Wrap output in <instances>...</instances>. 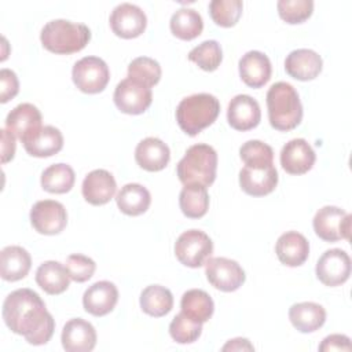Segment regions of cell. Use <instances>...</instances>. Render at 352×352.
<instances>
[{"mask_svg":"<svg viewBox=\"0 0 352 352\" xmlns=\"http://www.w3.org/2000/svg\"><path fill=\"white\" fill-rule=\"evenodd\" d=\"M6 326L15 334L23 336L32 345L47 344L55 330V320L47 311L41 297L32 289L11 292L1 311Z\"/></svg>","mask_w":352,"mask_h":352,"instance_id":"obj_1","label":"cell"},{"mask_svg":"<svg viewBox=\"0 0 352 352\" xmlns=\"http://www.w3.org/2000/svg\"><path fill=\"white\" fill-rule=\"evenodd\" d=\"M268 120L276 131H292L302 120V104L296 88L285 81L272 84L267 92Z\"/></svg>","mask_w":352,"mask_h":352,"instance_id":"obj_2","label":"cell"},{"mask_svg":"<svg viewBox=\"0 0 352 352\" xmlns=\"http://www.w3.org/2000/svg\"><path fill=\"white\" fill-rule=\"evenodd\" d=\"M45 50L59 55L81 51L91 40V30L84 23L67 19H54L44 25L40 33Z\"/></svg>","mask_w":352,"mask_h":352,"instance_id":"obj_3","label":"cell"},{"mask_svg":"<svg viewBox=\"0 0 352 352\" xmlns=\"http://www.w3.org/2000/svg\"><path fill=\"white\" fill-rule=\"evenodd\" d=\"M217 153L205 143H198L187 148L179 161L176 172L184 186L209 187L216 179Z\"/></svg>","mask_w":352,"mask_h":352,"instance_id":"obj_4","label":"cell"},{"mask_svg":"<svg viewBox=\"0 0 352 352\" xmlns=\"http://www.w3.org/2000/svg\"><path fill=\"white\" fill-rule=\"evenodd\" d=\"M220 113V102L210 94H194L179 103L176 121L183 132L190 136L198 135L212 125Z\"/></svg>","mask_w":352,"mask_h":352,"instance_id":"obj_5","label":"cell"},{"mask_svg":"<svg viewBox=\"0 0 352 352\" xmlns=\"http://www.w3.org/2000/svg\"><path fill=\"white\" fill-rule=\"evenodd\" d=\"M213 253V242L204 231L188 230L179 235L175 243L176 258L186 267L204 265Z\"/></svg>","mask_w":352,"mask_h":352,"instance_id":"obj_6","label":"cell"},{"mask_svg":"<svg viewBox=\"0 0 352 352\" xmlns=\"http://www.w3.org/2000/svg\"><path fill=\"white\" fill-rule=\"evenodd\" d=\"M72 78L81 92L98 94L106 88L110 80V70L102 58L84 56L74 63Z\"/></svg>","mask_w":352,"mask_h":352,"instance_id":"obj_7","label":"cell"},{"mask_svg":"<svg viewBox=\"0 0 352 352\" xmlns=\"http://www.w3.org/2000/svg\"><path fill=\"white\" fill-rule=\"evenodd\" d=\"M351 214L338 206H323L314 217L315 234L326 241L336 242L340 239H349L351 234Z\"/></svg>","mask_w":352,"mask_h":352,"instance_id":"obj_8","label":"cell"},{"mask_svg":"<svg viewBox=\"0 0 352 352\" xmlns=\"http://www.w3.org/2000/svg\"><path fill=\"white\" fill-rule=\"evenodd\" d=\"M113 99L120 111L136 116L144 113L150 107L153 92L150 87L126 77L117 84Z\"/></svg>","mask_w":352,"mask_h":352,"instance_id":"obj_9","label":"cell"},{"mask_svg":"<svg viewBox=\"0 0 352 352\" xmlns=\"http://www.w3.org/2000/svg\"><path fill=\"white\" fill-rule=\"evenodd\" d=\"M205 274L209 283L221 292H235L246 279L242 267L227 257H209L205 263Z\"/></svg>","mask_w":352,"mask_h":352,"instance_id":"obj_10","label":"cell"},{"mask_svg":"<svg viewBox=\"0 0 352 352\" xmlns=\"http://www.w3.org/2000/svg\"><path fill=\"white\" fill-rule=\"evenodd\" d=\"M30 223L38 234L55 235L65 230L67 224V212L58 201H37L30 209Z\"/></svg>","mask_w":352,"mask_h":352,"instance_id":"obj_11","label":"cell"},{"mask_svg":"<svg viewBox=\"0 0 352 352\" xmlns=\"http://www.w3.org/2000/svg\"><path fill=\"white\" fill-rule=\"evenodd\" d=\"M318 279L329 287L345 283L351 275V258L341 249L326 250L318 260L315 268Z\"/></svg>","mask_w":352,"mask_h":352,"instance_id":"obj_12","label":"cell"},{"mask_svg":"<svg viewBox=\"0 0 352 352\" xmlns=\"http://www.w3.org/2000/svg\"><path fill=\"white\" fill-rule=\"evenodd\" d=\"M146 25V14L136 4L121 3L111 11L110 28L118 37L135 38L144 32Z\"/></svg>","mask_w":352,"mask_h":352,"instance_id":"obj_13","label":"cell"},{"mask_svg":"<svg viewBox=\"0 0 352 352\" xmlns=\"http://www.w3.org/2000/svg\"><path fill=\"white\" fill-rule=\"evenodd\" d=\"M316 160L314 148L305 139H292L280 151V165L290 175H304L312 169Z\"/></svg>","mask_w":352,"mask_h":352,"instance_id":"obj_14","label":"cell"},{"mask_svg":"<svg viewBox=\"0 0 352 352\" xmlns=\"http://www.w3.org/2000/svg\"><path fill=\"white\" fill-rule=\"evenodd\" d=\"M227 120L231 128L236 131H250L256 128L261 120L260 104L249 95L234 96L227 109Z\"/></svg>","mask_w":352,"mask_h":352,"instance_id":"obj_15","label":"cell"},{"mask_svg":"<svg viewBox=\"0 0 352 352\" xmlns=\"http://www.w3.org/2000/svg\"><path fill=\"white\" fill-rule=\"evenodd\" d=\"M117 183L114 176L106 169H95L89 172L81 186L82 197L91 205L99 206L107 204L116 194Z\"/></svg>","mask_w":352,"mask_h":352,"instance_id":"obj_16","label":"cell"},{"mask_svg":"<svg viewBox=\"0 0 352 352\" xmlns=\"http://www.w3.org/2000/svg\"><path fill=\"white\" fill-rule=\"evenodd\" d=\"M278 184V172L274 165L254 168L243 166L239 172L241 188L252 197H264L275 190Z\"/></svg>","mask_w":352,"mask_h":352,"instance_id":"obj_17","label":"cell"},{"mask_svg":"<svg viewBox=\"0 0 352 352\" xmlns=\"http://www.w3.org/2000/svg\"><path fill=\"white\" fill-rule=\"evenodd\" d=\"M118 301V290L113 282L99 280L91 285L84 296V309L94 316H104L111 312Z\"/></svg>","mask_w":352,"mask_h":352,"instance_id":"obj_18","label":"cell"},{"mask_svg":"<svg viewBox=\"0 0 352 352\" xmlns=\"http://www.w3.org/2000/svg\"><path fill=\"white\" fill-rule=\"evenodd\" d=\"M60 340L67 352H89L96 345V331L89 322L74 318L63 326Z\"/></svg>","mask_w":352,"mask_h":352,"instance_id":"obj_19","label":"cell"},{"mask_svg":"<svg viewBox=\"0 0 352 352\" xmlns=\"http://www.w3.org/2000/svg\"><path fill=\"white\" fill-rule=\"evenodd\" d=\"M322 58L318 52L308 48H298L292 51L285 60L286 73L300 81L316 78L322 72Z\"/></svg>","mask_w":352,"mask_h":352,"instance_id":"obj_20","label":"cell"},{"mask_svg":"<svg viewBox=\"0 0 352 352\" xmlns=\"http://www.w3.org/2000/svg\"><path fill=\"white\" fill-rule=\"evenodd\" d=\"M41 113L32 103L15 106L6 118V129L21 142L41 128Z\"/></svg>","mask_w":352,"mask_h":352,"instance_id":"obj_21","label":"cell"},{"mask_svg":"<svg viewBox=\"0 0 352 352\" xmlns=\"http://www.w3.org/2000/svg\"><path fill=\"white\" fill-rule=\"evenodd\" d=\"M239 76L252 88H261L271 78L270 58L260 51H249L239 59Z\"/></svg>","mask_w":352,"mask_h":352,"instance_id":"obj_22","label":"cell"},{"mask_svg":"<svg viewBox=\"0 0 352 352\" xmlns=\"http://www.w3.org/2000/svg\"><path fill=\"white\" fill-rule=\"evenodd\" d=\"M26 153L32 157H51L63 147V136L60 131L52 125H45L22 140Z\"/></svg>","mask_w":352,"mask_h":352,"instance_id":"obj_23","label":"cell"},{"mask_svg":"<svg viewBox=\"0 0 352 352\" xmlns=\"http://www.w3.org/2000/svg\"><path fill=\"white\" fill-rule=\"evenodd\" d=\"M275 253L282 264L287 267H298L308 258L309 243L302 234L287 231L278 238Z\"/></svg>","mask_w":352,"mask_h":352,"instance_id":"obj_24","label":"cell"},{"mask_svg":"<svg viewBox=\"0 0 352 352\" xmlns=\"http://www.w3.org/2000/svg\"><path fill=\"white\" fill-rule=\"evenodd\" d=\"M135 160L138 165L148 172L162 170L169 160V147L158 138H146L138 143L135 148Z\"/></svg>","mask_w":352,"mask_h":352,"instance_id":"obj_25","label":"cell"},{"mask_svg":"<svg viewBox=\"0 0 352 352\" xmlns=\"http://www.w3.org/2000/svg\"><path fill=\"white\" fill-rule=\"evenodd\" d=\"M32 267V258L22 246H6L0 253V275L4 280L15 282L23 279Z\"/></svg>","mask_w":352,"mask_h":352,"instance_id":"obj_26","label":"cell"},{"mask_svg":"<svg viewBox=\"0 0 352 352\" xmlns=\"http://www.w3.org/2000/svg\"><path fill=\"white\" fill-rule=\"evenodd\" d=\"M289 319L298 331L312 333L324 324L326 311L320 304L312 301L297 302L290 307Z\"/></svg>","mask_w":352,"mask_h":352,"instance_id":"obj_27","label":"cell"},{"mask_svg":"<svg viewBox=\"0 0 352 352\" xmlns=\"http://www.w3.org/2000/svg\"><path fill=\"white\" fill-rule=\"evenodd\" d=\"M36 283L48 294L63 293L70 283V275L59 261H44L36 271Z\"/></svg>","mask_w":352,"mask_h":352,"instance_id":"obj_28","label":"cell"},{"mask_svg":"<svg viewBox=\"0 0 352 352\" xmlns=\"http://www.w3.org/2000/svg\"><path fill=\"white\" fill-rule=\"evenodd\" d=\"M116 202L118 209L128 216H139L144 213L150 204V191L138 183H128L116 195Z\"/></svg>","mask_w":352,"mask_h":352,"instance_id":"obj_29","label":"cell"},{"mask_svg":"<svg viewBox=\"0 0 352 352\" xmlns=\"http://www.w3.org/2000/svg\"><path fill=\"white\" fill-rule=\"evenodd\" d=\"M180 308L184 315L195 322H208L214 311V304L212 297L201 289L187 290L180 301Z\"/></svg>","mask_w":352,"mask_h":352,"instance_id":"obj_30","label":"cell"},{"mask_svg":"<svg viewBox=\"0 0 352 352\" xmlns=\"http://www.w3.org/2000/svg\"><path fill=\"white\" fill-rule=\"evenodd\" d=\"M140 308L150 316H165L173 308V296L165 286L150 285L140 294Z\"/></svg>","mask_w":352,"mask_h":352,"instance_id":"obj_31","label":"cell"},{"mask_svg":"<svg viewBox=\"0 0 352 352\" xmlns=\"http://www.w3.org/2000/svg\"><path fill=\"white\" fill-rule=\"evenodd\" d=\"M170 32L180 40H192L202 33L204 21L198 11L192 8H179L173 12L170 22Z\"/></svg>","mask_w":352,"mask_h":352,"instance_id":"obj_32","label":"cell"},{"mask_svg":"<svg viewBox=\"0 0 352 352\" xmlns=\"http://www.w3.org/2000/svg\"><path fill=\"white\" fill-rule=\"evenodd\" d=\"M76 175L67 164L50 165L41 173V187L51 194H65L74 186Z\"/></svg>","mask_w":352,"mask_h":352,"instance_id":"obj_33","label":"cell"},{"mask_svg":"<svg viewBox=\"0 0 352 352\" xmlns=\"http://www.w3.org/2000/svg\"><path fill=\"white\" fill-rule=\"evenodd\" d=\"M179 205L186 217L199 219L209 209V194L204 186H184L179 195Z\"/></svg>","mask_w":352,"mask_h":352,"instance_id":"obj_34","label":"cell"},{"mask_svg":"<svg viewBox=\"0 0 352 352\" xmlns=\"http://www.w3.org/2000/svg\"><path fill=\"white\" fill-rule=\"evenodd\" d=\"M188 59L205 72L216 70L223 59L221 47L216 40H206L188 52Z\"/></svg>","mask_w":352,"mask_h":352,"instance_id":"obj_35","label":"cell"},{"mask_svg":"<svg viewBox=\"0 0 352 352\" xmlns=\"http://www.w3.org/2000/svg\"><path fill=\"white\" fill-rule=\"evenodd\" d=\"M242 8L241 0H212L209 3L210 18L221 28L234 26L242 15Z\"/></svg>","mask_w":352,"mask_h":352,"instance_id":"obj_36","label":"cell"},{"mask_svg":"<svg viewBox=\"0 0 352 352\" xmlns=\"http://www.w3.org/2000/svg\"><path fill=\"white\" fill-rule=\"evenodd\" d=\"M241 160L245 166H271L274 165V150L271 146L261 140H248L239 148Z\"/></svg>","mask_w":352,"mask_h":352,"instance_id":"obj_37","label":"cell"},{"mask_svg":"<svg viewBox=\"0 0 352 352\" xmlns=\"http://www.w3.org/2000/svg\"><path fill=\"white\" fill-rule=\"evenodd\" d=\"M161 66L160 63L148 56L135 58L128 66V77L136 80L147 87L158 84L161 78Z\"/></svg>","mask_w":352,"mask_h":352,"instance_id":"obj_38","label":"cell"},{"mask_svg":"<svg viewBox=\"0 0 352 352\" xmlns=\"http://www.w3.org/2000/svg\"><path fill=\"white\" fill-rule=\"evenodd\" d=\"M201 333L202 323L192 320L183 312L177 314L169 324V334L179 344H191L199 338Z\"/></svg>","mask_w":352,"mask_h":352,"instance_id":"obj_39","label":"cell"},{"mask_svg":"<svg viewBox=\"0 0 352 352\" xmlns=\"http://www.w3.org/2000/svg\"><path fill=\"white\" fill-rule=\"evenodd\" d=\"M279 16L287 23H301L307 21L314 11L312 0H279L276 4Z\"/></svg>","mask_w":352,"mask_h":352,"instance_id":"obj_40","label":"cell"},{"mask_svg":"<svg viewBox=\"0 0 352 352\" xmlns=\"http://www.w3.org/2000/svg\"><path fill=\"white\" fill-rule=\"evenodd\" d=\"M65 267L70 275V279L78 283H82L91 279L96 270V264L91 257L78 254V253L70 254L66 258Z\"/></svg>","mask_w":352,"mask_h":352,"instance_id":"obj_41","label":"cell"},{"mask_svg":"<svg viewBox=\"0 0 352 352\" xmlns=\"http://www.w3.org/2000/svg\"><path fill=\"white\" fill-rule=\"evenodd\" d=\"M0 102L7 103L10 99H12L18 91H19V81L16 74L10 69H1L0 70Z\"/></svg>","mask_w":352,"mask_h":352,"instance_id":"obj_42","label":"cell"},{"mask_svg":"<svg viewBox=\"0 0 352 352\" xmlns=\"http://www.w3.org/2000/svg\"><path fill=\"white\" fill-rule=\"evenodd\" d=\"M320 352L330 351H352V344L348 336L344 334H330L319 345Z\"/></svg>","mask_w":352,"mask_h":352,"instance_id":"obj_43","label":"cell"},{"mask_svg":"<svg viewBox=\"0 0 352 352\" xmlns=\"http://www.w3.org/2000/svg\"><path fill=\"white\" fill-rule=\"evenodd\" d=\"M0 132H1V162L6 164L14 158L15 136L7 129H1Z\"/></svg>","mask_w":352,"mask_h":352,"instance_id":"obj_44","label":"cell"},{"mask_svg":"<svg viewBox=\"0 0 352 352\" xmlns=\"http://www.w3.org/2000/svg\"><path fill=\"white\" fill-rule=\"evenodd\" d=\"M223 351H253L254 346L246 338L230 340L223 348Z\"/></svg>","mask_w":352,"mask_h":352,"instance_id":"obj_45","label":"cell"}]
</instances>
